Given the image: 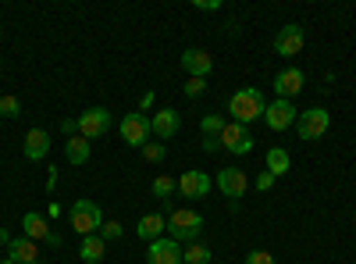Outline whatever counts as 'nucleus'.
I'll use <instances>...</instances> for the list:
<instances>
[{"label": "nucleus", "mask_w": 356, "mask_h": 264, "mask_svg": "<svg viewBox=\"0 0 356 264\" xmlns=\"http://www.w3.org/2000/svg\"><path fill=\"white\" fill-rule=\"evenodd\" d=\"M22 228H25V236L33 240V243H47V247H61V236H57V232H50L47 218H43V215H36V211H29V215L22 218Z\"/></svg>", "instance_id": "nucleus-12"}, {"label": "nucleus", "mask_w": 356, "mask_h": 264, "mask_svg": "<svg viewBox=\"0 0 356 264\" xmlns=\"http://www.w3.org/2000/svg\"><path fill=\"white\" fill-rule=\"evenodd\" d=\"M211 175L207 171H200V168H189V171H182L178 175V193H182L186 200H203L207 193H211Z\"/></svg>", "instance_id": "nucleus-10"}, {"label": "nucleus", "mask_w": 356, "mask_h": 264, "mask_svg": "<svg viewBox=\"0 0 356 264\" xmlns=\"http://www.w3.org/2000/svg\"><path fill=\"white\" fill-rule=\"evenodd\" d=\"M246 264H275V257L267 250H253V254H246Z\"/></svg>", "instance_id": "nucleus-30"}, {"label": "nucleus", "mask_w": 356, "mask_h": 264, "mask_svg": "<svg viewBox=\"0 0 356 264\" xmlns=\"http://www.w3.org/2000/svg\"><path fill=\"white\" fill-rule=\"evenodd\" d=\"M61 132H68V139L79 136V118H65V122H61Z\"/></svg>", "instance_id": "nucleus-32"}, {"label": "nucleus", "mask_w": 356, "mask_h": 264, "mask_svg": "<svg viewBox=\"0 0 356 264\" xmlns=\"http://www.w3.org/2000/svg\"><path fill=\"white\" fill-rule=\"evenodd\" d=\"M161 232H168V218H164V215H157V211L143 215V218H139V225H136V236H139V240H146V243L161 240Z\"/></svg>", "instance_id": "nucleus-18"}, {"label": "nucleus", "mask_w": 356, "mask_h": 264, "mask_svg": "<svg viewBox=\"0 0 356 264\" xmlns=\"http://www.w3.org/2000/svg\"><path fill=\"white\" fill-rule=\"evenodd\" d=\"M79 257L86 264H100L107 257V243L100 236H82V247H79Z\"/></svg>", "instance_id": "nucleus-21"}, {"label": "nucleus", "mask_w": 356, "mask_h": 264, "mask_svg": "<svg viewBox=\"0 0 356 264\" xmlns=\"http://www.w3.org/2000/svg\"><path fill=\"white\" fill-rule=\"evenodd\" d=\"M296 118H300V111H296V104H292V100H271V104H267V111H264L267 129H275V132L292 129V125H296Z\"/></svg>", "instance_id": "nucleus-9"}, {"label": "nucleus", "mask_w": 356, "mask_h": 264, "mask_svg": "<svg viewBox=\"0 0 356 264\" xmlns=\"http://www.w3.org/2000/svg\"><path fill=\"white\" fill-rule=\"evenodd\" d=\"M218 189L228 196L232 211H239V200H243V196H246V189H250L246 171H243V168H221V171H218Z\"/></svg>", "instance_id": "nucleus-4"}, {"label": "nucleus", "mask_w": 356, "mask_h": 264, "mask_svg": "<svg viewBox=\"0 0 356 264\" xmlns=\"http://www.w3.org/2000/svg\"><path fill=\"white\" fill-rule=\"evenodd\" d=\"M178 129H182V118H178L175 107H161L154 118H150V132H154L157 139H175Z\"/></svg>", "instance_id": "nucleus-16"}, {"label": "nucleus", "mask_w": 356, "mask_h": 264, "mask_svg": "<svg viewBox=\"0 0 356 264\" xmlns=\"http://www.w3.org/2000/svg\"><path fill=\"white\" fill-rule=\"evenodd\" d=\"M150 189H154V196H157V200H164V203H168V200L178 193V179H171V175H157Z\"/></svg>", "instance_id": "nucleus-25"}, {"label": "nucleus", "mask_w": 356, "mask_h": 264, "mask_svg": "<svg viewBox=\"0 0 356 264\" xmlns=\"http://www.w3.org/2000/svg\"><path fill=\"white\" fill-rule=\"evenodd\" d=\"M22 150H25L29 161H43V157L50 154V132H47V129H29Z\"/></svg>", "instance_id": "nucleus-17"}, {"label": "nucleus", "mask_w": 356, "mask_h": 264, "mask_svg": "<svg viewBox=\"0 0 356 264\" xmlns=\"http://www.w3.org/2000/svg\"><path fill=\"white\" fill-rule=\"evenodd\" d=\"M143 157L150 161V164H161V161L168 157V146H164V143H146V146H143Z\"/></svg>", "instance_id": "nucleus-26"}, {"label": "nucleus", "mask_w": 356, "mask_h": 264, "mask_svg": "<svg viewBox=\"0 0 356 264\" xmlns=\"http://www.w3.org/2000/svg\"><path fill=\"white\" fill-rule=\"evenodd\" d=\"M211 261H214V254H211V247H203V243H189L182 250V264H211Z\"/></svg>", "instance_id": "nucleus-24"}, {"label": "nucleus", "mask_w": 356, "mask_h": 264, "mask_svg": "<svg viewBox=\"0 0 356 264\" xmlns=\"http://www.w3.org/2000/svg\"><path fill=\"white\" fill-rule=\"evenodd\" d=\"M207 228V222H203V215L200 211H189V208H178V211H171L168 215V236L175 240V243H196L200 240V232Z\"/></svg>", "instance_id": "nucleus-2"}, {"label": "nucleus", "mask_w": 356, "mask_h": 264, "mask_svg": "<svg viewBox=\"0 0 356 264\" xmlns=\"http://www.w3.org/2000/svg\"><path fill=\"white\" fill-rule=\"evenodd\" d=\"M275 183H278V179H275L271 171H260V175H257V189H260V193H271Z\"/></svg>", "instance_id": "nucleus-29"}, {"label": "nucleus", "mask_w": 356, "mask_h": 264, "mask_svg": "<svg viewBox=\"0 0 356 264\" xmlns=\"http://www.w3.org/2000/svg\"><path fill=\"white\" fill-rule=\"evenodd\" d=\"M0 36H4V29H0Z\"/></svg>", "instance_id": "nucleus-38"}, {"label": "nucleus", "mask_w": 356, "mask_h": 264, "mask_svg": "<svg viewBox=\"0 0 356 264\" xmlns=\"http://www.w3.org/2000/svg\"><path fill=\"white\" fill-rule=\"evenodd\" d=\"M221 150H228L235 157H246L253 150V132L246 125H239V122H228L225 132H221Z\"/></svg>", "instance_id": "nucleus-7"}, {"label": "nucleus", "mask_w": 356, "mask_h": 264, "mask_svg": "<svg viewBox=\"0 0 356 264\" xmlns=\"http://www.w3.org/2000/svg\"><path fill=\"white\" fill-rule=\"evenodd\" d=\"M8 257L15 264H40V247L29 240V236H22V240H11L8 243Z\"/></svg>", "instance_id": "nucleus-19"}, {"label": "nucleus", "mask_w": 356, "mask_h": 264, "mask_svg": "<svg viewBox=\"0 0 356 264\" xmlns=\"http://www.w3.org/2000/svg\"><path fill=\"white\" fill-rule=\"evenodd\" d=\"M139 107H143V111H150V107H154V93H143V100H139Z\"/></svg>", "instance_id": "nucleus-35"}, {"label": "nucleus", "mask_w": 356, "mask_h": 264, "mask_svg": "<svg viewBox=\"0 0 356 264\" xmlns=\"http://www.w3.org/2000/svg\"><path fill=\"white\" fill-rule=\"evenodd\" d=\"M207 90V79H189L186 82V97H200Z\"/></svg>", "instance_id": "nucleus-31"}, {"label": "nucleus", "mask_w": 356, "mask_h": 264, "mask_svg": "<svg viewBox=\"0 0 356 264\" xmlns=\"http://www.w3.org/2000/svg\"><path fill=\"white\" fill-rule=\"evenodd\" d=\"M203 150L207 154H218L221 150V139H203Z\"/></svg>", "instance_id": "nucleus-34"}, {"label": "nucleus", "mask_w": 356, "mask_h": 264, "mask_svg": "<svg viewBox=\"0 0 356 264\" xmlns=\"http://www.w3.org/2000/svg\"><path fill=\"white\" fill-rule=\"evenodd\" d=\"M0 114H4V118H18V114H22V100L18 97H0Z\"/></svg>", "instance_id": "nucleus-27"}, {"label": "nucleus", "mask_w": 356, "mask_h": 264, "mask_svg": "<svg viewBox=\"0 0 356 264\" xmlns=\"http://www.w3.org/2000/svg\"><path fill=\"white\" fill-rule=\"evenodd\" d=\"M111 132V111L107 107H89V111H82L79 114V136L82 139H100V136H107Z\"/></svg>", "instance_id": "nucleus-6"}, {"label": "nucleus", "mask_w": 356, "mask_h": 264, "mask_svg": "<svg viewBox=\"0 0 356 264\" xmlns=\"http://www.w3.org/2000/svg\"><path fill=\"white\" fill-rule=\"evenodd\" d=\"M150 118H146V114L143 111H132V114H125V118H122V139L129 143V146H139V150H143V146L146 143H150Z\"/></svg>", "instance_id": "nucleus-8"}, {"label": "nucleus", "mask_w": 356, "mask_h": 264, "mask_svg": "<svg viewBox=\"0 0 356 264\" xmlns=\"http://www.w3.org/2000/svg\"><path fill=\"white\" fill-rule=\"evenodd\" d=\"M89 154H93V143H89V139H82V136L65 139V161L68 164H86Z\"/></svg>", "instance_id": "nucleus-20"}, {"label": "nucleus", "mask_w": 356, "mask_h": 264, "mask_svg": "<svg viewBox=\"0 0 356 264\" xmlns=\"http://www.w3.org/2000/svg\"><path fill=\"white\" fill-rule=\"evenodd\" d=\"M196 8H200V11H218L221 0H196Z\"/></svg>", "instance_id": "nucleus-33"}, {"label": "nucleus", "mask_w": 356, "mask_h": 264, "mask_svg": "<svg viewBox=\"0 0 356 264\" xmlns=\"http://www.w3.org/2000/svg\"><path fill=\"white\" fill-rule=\"evenodd\" d=\"M303 86H307V75H303V68H282L278 75H275V93H278V100H296L303 93Z\"/></svg>", "instance_id": "nucleus-11"}, {"label": "nucleus", "mask_w": 356, "mask_h": 264, "mask_svg": "<svg viewBox=\"0 0 356 264\" xmlns=\"http://www.w3.org/2000/svg\"><path fill=\"white\" fill-rule=\"evenodd\" d=\"M68 222H72V228L79 232V236H97L107 218H104V208L97 200H75L72 211H68Z\"/></svg>", "instance_id": "nucleus-3"}, {"label": "nucleus", "mask_w": 356, "mask_h": 264, "mask_svg": "<svg viewBox=\"0 0 356 264\" xmlns=\"http://www.w3.org/2000/svg\"><path fill=\"white\" fill-rule=\"evenodd\" d=\"M182 68L189 72V79H207V75L214 72V57L207 54V50H200V47H189L182 54Z\"/></svg>", "instance_id": "nucleus-15"}, {"label": "nucleus", "mask_w": 356, "mask_h": 264, "mask_svg": "<svg viewBox=\"0 0 356 264\" xmlns=\"http://www.w3.org/2000/svg\"><path fill=\"white\" fill-rule=\"evenodd\" d=\"M97 236H100L104 243H111V240H122V222H104V228L97 232Z\"/></svg>", "instance_id": "nucleus-28"}, {"label": "nucleus", "mask_w": 356, "mask_h": 264, "mask_svg": "<svg viewBox=\"0 0 356 264\" xmlns=\"http://www.w3.org/2000/svg\"><path fill=\"white\" fill-rule=\"evenodd\" d=\"M267 171H271L275 179H282V175L292 171V157H289L285 146H271V150H267Z\"/></svg>", "instance_id": "nucleus-22"}, {"label": "nucleus", "mask_w": 356, "mask_h": 264, "mask_svg": "<svg viewBox=\"0 0 356 264\" xmlns=\"http://www.w3.org/2000/svg\"><path fill=\"white\" fill-rule=\"evenodd\" d=\"M303 43H307V33H303V25H282L278 29V36H275V50L282 54V57H296L303 50Z\"/></svg>", "instance_id": "nucleus-13"}, {"label": "nucleus", "mask_w": 356, "mask_h": 264, "mask_svg": "<svg viewBox=\"0 0 356 264\" xmlns=\"http://www.w3.org/2000/svg\"><path fill=\"white\" fill-rule=\"evenodd\" d=\"M328 129H332V114L324 107L300 111V118H296V132H300V139H321Z\"/></svg>", "instance_id": "nucleus-5"}, {"label": "nucleus", "mask_w": 356, "mask_h": 264, "mask_svg": "<svg viewBox=\"0 0 356 264\" xmlns=\"http://www.w3.org/2000/svg\"><path fill=\"white\" fill-rule=\"evenodd\" d=\"M264 111H267V100L257 86H243V90H235L232 100H228V114H232V122H239V125L264 118Z\"/></svg>", "instance_id": "nucleus-1"}, {"label": "nucleus", "mask_w": 356, "mask_h": 264, "mask_svg": "<svg viewBox=\"0 0 356 264\" xmlns=\"http://www.w3.org/2000/svg\"><path fill=\"white\" fill-rule=\"evenodd\" d=\"M225 118L221 114H203L200 118V132H203V139H221V132H225Z\"/></svg>", "instance_id": "nucleus-23"}, {"label": "nucleus", "mask_w": 356, "mask_h": 264, "mask_svg": "<svg viewBox=\"0 0 356 264\" xmlns=\"http://www.w3.org/2000/svg\"><path fill=\"white\" fill-rule=\"evenodd\" d=\"M0 264H15V261H11V257H0Z\"/></svg>", "instance_id": "nucleus-37"}, {"label": "nucleus", "mask_w": 356, "mask_h": 264, "mask_svg": "<svg viewBox=\"0 0 356 264\" xmlns=\"http://www.w3.org/2000/svg\"><path fill=\"white\" fill-rule=\"evenodd\" d=\"M146 264H182V247L171 236H161V240L150 243V250H146Z\"/></svg>", "instance_id": "nucleus-14"}, {"label": "nucleus", "mask_w": 356, "mask_h": 264, "mask_svg": "<svg viewBox=\"0 0 356 264\" xmlns=\"http://www.w3.org/2000/svg\"><path fill=\"white\" fill-rule=\"evenodd\" d=\"M11 243V236H8V228H0V247H8Z\"/></svg>", "instance_id": "nucleus-36"}]
</instances>
